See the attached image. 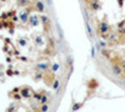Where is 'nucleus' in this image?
Listing matches in <instances>:
<instances>
[{"label": "nucleus", "mask_w": 125, "mask_h": 112, "mask_svg": "<svg viewBox=\"0 0 125 112\" xmlns=\"http://www.w3.org/2000/svg\"><path fill=\"white\" fill-rule=\"evenodd\" d=\"M90 6H91V9L94 11H96L100 9V4H99V0H91V3H90Z\"/></svg>", "instance_id": "7"}, {"label": "nucleus", "mask_w": 125, "mask_h": 112, "mask_svg": "<svg viewBox=\"0 0 125 112\" xmlns=\"http://www.w3.org/2000/svg\"><path fill=\"white\" fill-rule=\"evenodd\" d=\"M99 31H100V34H108L110 31V26L108 25L106 21H100V24H99Z\"/></svg>", "instance_id": "1"}, {"label": "nucleus", "mask_w": 125, "mask_h": 112, "mask_svg": "<svg viewBox=\"0 0 125 112\" xmlns=\"http://www.w3.org/2000/svg\"><path fill=\"white\" fill-rule=\"evenodd\" d=\"M46 1H48V4H50V5L53 4V0H46Z\"/></svg>", "instance_id": "26"}, {"label": "nucleus", "mask_w": 125, "mask_h": 112, "mask_svg": "<svg viewBox=\"0 0 125 112\" xmlns=\"http://www.w3.org/2000/svg\"><path fill=\"white\" fill-rule=\"evenodd\" d=\"M59 67H60V66H59V64H54L53 66H51V70H53V72H56L59 70Z\"/></svg>", "instance_id": "15"}, {"label": "nucleus", "mask_w": 125, "mask_h": 112, "mask_svg": "<svg viewBox=\"0 0 125 112\" xmlns=\"http://www.w3.org/2000/svg\"><path fill=\"white\" fill-rule=\"evenodd\" d=\"M81 106H83V103H75L74 106L71 107V110H73V111H78V110H79L80 107H81Z\"/></svg>", "instance_id": "13"}, {"label": "nucleus", "mask_w": 125, "mask_h": 112, "mask_svg": "<svg viewBox=\"0 0 125 112\" xmlns=\"http://www.w3.org/2000/svg\"><path fill=\"white\" fill-rule=\"evenodd\" d=\"M120 65H121V67H123V70H125V60H123V61L120 62Z\"/></svg>", "instance_id": "23"}, {"label": "nucleus", "mask_w": 125, "mask_h": 112, "mask_svg": "<svg viewBox=\"0 0 125 112\" xmlns=\"http://www.w3.org/2000/svg\"><path fill=\"white\" fill-rule=\"evenodd\" d=\"M40 21L43 22V25H45L46 27H48V26H49V24H50L49 18H48V16H45V15H43V16L40 18Z\"/></svg>", "instance_id": "9"}, {"label": "nucleus", "mask_w": 125, "mask_h": 112, "mask_svg": "<svg viewBox=\"0 0 125 112\" xmlns=\"http://www.w3.org/2000/svg\"><path fill=\"white\" fill-rule=\"evenodd\" d=\"M99 44H100V46H101V47H105V46H106V42H104V41H100Z\"/></svg>", "instance_id": "22"}, {"label": "nucleus", "mask_w": 125, "mask_h": 112, "mask_svg": "<svg viewBox=\"0 0 125 112\" xmlns=\"http://www.w3.org/2000/svg\"><path fill=\"white\" fill-rule=\"evenodd\" d=\"M19 44H20V46H25V45H26V41H25L24 39H20V40H19Z\"/></svg>", "instance_id": "18"}, {"label": "nucleus", "mask_w": 125, "mask_h": 112, "mask_svg": "<svg viewBox=\"0 0 125 112\" xmlns=\"http://www.w3.org/2000/svg\"><path fill=\"white\" fill-rule=\"evenodd\" d=\"M48 105H45V103H41V107H40V111H48Z\"/></svg>", "instance_id": "17"}, {"label": "nucleus", "mask_w": 125, "mask_h": 112, "mask_svg": "<svg viewBox=\"0 0 125 112\" xmlns=\"http://www.w3.org/2000/svg\"><path fill=\"white\" fill-rule=\"evenodd\" d=\"M41 76H43V75H41V72L39 71V72H36V75H35V79H36V80H38V79H40Z\"/></svg>", "instance_id": "19"}, {"label": "nucleus", "mask_w": 125, "mask_h": 112, "mask_svg": "<svg viewBox=\"0 0 125 112\" xmlns=\"http://www.w3.org/2000/svg\"><path fill=\"white\" fill-rule=\"evenodd\" d=\"M20 6H25L28 5V0H19V3H18Z\"/></svg>", "instance_id": "16"}, {"label": "nucleus", "mask_w": 125, "mask_h": 112, "mask_svg": "<svg viewBox=\"0 0 125 112\" xmlns=\"http://www.w3.org/2000/svg\"><path fill=\"white\" fill-rule=\"evenodd\" d=\"M85 26H86V30H88V34H89L90 36L93 35V30H91V27H90V24H89V21H85Z\"/></svg>", "instance_id": "11"}, {"label": "nucleus", "mask_w": 125, "mask_h": 112, "mask_svg": "<svg viewBox=\"0 0 125 112\" xmlns=\"http://www.w3.org/2000/svg\"><path fill=\"white\" fill-rule=\"evenodd\" d=\"M39 18L36 15H33V16H29V22H30L31 26H38L39 25Z\"/></svg>", "instance_id": "4"}, {"label": "nucleus", "mask_w": 125, "mask_h": 112, "mask_svg": "<svg viewBox=\"0 0 125 112\" xmlns=\"http://www.w3.org/2000/svg\"><path fill=\"white\" fill-rule=\"evenodd\" d=\"M41 95H43V93H41ZM41 95H40V93H35V95H34V97H35L36 100H40V97H41Z\"/></svg>", "instance_id": "21"}, {"label": "nucleus", "mask_w": 125, "mask_h": 112, "mask_svg": "<svg viewBox=\"0 0 125 112\" xmlns=\"http://www.w3.org/2000/svg\"><path fill=\"white\" fill-rule=\"evenodd\" d=\"M20 95L21 97H25V99H29V97L31 96V90L29 87H23L20 90Z\"/></svg>", "instance_id": "3"}, {"label": "nucleus", "mask_w": 125, "mask_h": 112, "mask_svg": "<svg viewBox=\"0 0 125 112\" xmlns=\"http://www.w3.org/2000/svg\"><path fill=\"white\" fill-rule=\"evenodd\" d=\"M59 85H60V81H59V80H54V84H53V88H54V90H58Z\"/></svg>", "instance_id": "14"}, {"label": "nucleus", "mask_w": 125, "mask_h": 112, "mask_svg": "<svg viewBox=\"0 0 125 112\" xmlns=\"http://www.w3.org/2000/svg\"><path fill=\"white\" fill-rule=\"evenodd\" d=\"M111 70H113V73L118 75V76L123 73V67H121V65H118V64H111Z\"/></svg>", "instance_id": "2"}, {"label": "nucleus", "mask_w": 125, "mask_h": 112, "mask_svg": "<svg viewBox=\"0 0 125 112\" xmlns=\"http://www.w3.org/2000/svg\"><path fill=\"white\" fill-rule=\"evenodd\" d=\"M66 61H68V65H70V66L73 65V59H71V57H68Z\"/></svg>", "instance_id": "20"}, {"label": "nucleus", "mask_w": 125, "mask_h": 112, "mask_svg": "<svg viewBox=\"0 0 125 112\" xmlns=\"http://www.w3.org/2000/svg\"><path fill=\"white\" fill-rule=\"evenodd\" d=\"M36 10H38L39 13H44V11H45V6H44L43 1H40V0H36Z\"/></svg>", "instance_id": "6"}, {"label": "nucleus", "mask_w": 125, "mask_h": 112, "mask_svg": "<svg viewBox=\"0 0 125 112\" xmlns=\"http://www.w3.org/2000/svg\"><path fill=\"white\" fill-rule=\"evenodd\" d=\"M91 55H93V56H95V47H94V46L91 47Z\"/></svg>", "instance_id": "25"}, {"label": "nucleus", "mask_w": 125, "mask_h": 112, "mask_svg": "<svg viewBox=\"0 0 125 112\" xmlns=\"http://www.w3.org/2000/svg\"><path fill=\"white\" fill-rule=\"evenodd\" d=\"M20 20L21 22H28L29 21V11H23V13H20Z\"/></svg>", "instance_id": "5"}, {"label": "nucleus", "mask_w": 125, "mask_h": 112, "mask_svg": "<svg viewBox=\"0 0 125 112\" xmlns=\"http://www.w3.org/2000/svg\"><path fill=\"white\" fill-rule=\"evenodd\" d=\"M36 69L40 70V71H46L49 69V65L48 64H38L36 65Z\"/></svg>", "instance_id": "8"}, {"label": "nucleus", "mask_w": 125, "mask_h": 112, "mask_svg": "<svg viewBox=\"0 0 125 112\" xmlns=\"http://www.w3.org/2000/svg\"><path fill=\"white\" fill-rule=\"evenodd\" d=\"M1 1H5V0H1Z\"/></svg>", "instance_id": "27"}, {"label": "nucleus", "mask_w": 125, "mask_h": 112, "mask_svg": "<svg viewBox=\"0 0 125 112\" xmlns=\"http://www.w3.org/2000/svg\"><path fill=\"white\" fill-rule=\"evenodd\" d=\"M20 97H21V95H14V99L15 100H20Z\"/></svg>", "instance_id": "24"}, {"label": "nucleus", "mask_w": 125, "mask_h": 112, "mask_svg": "<svg viewBox=\"0 0 125 112\" xmlns=\"http://www.w3.org/2000/svg\"><path fill=\"white\" fill-rule=\"evenodd\" d=\"M40 103H46L48 102V96L46 95H41V97H40Z\"/></svg>", "instance_id": "12"}, {"label": "nucleus", "mask_w": 125, "mask_h": 112, "mask_svg": "<svg viewBox=\"0 0 125 112\" xmlns=\"http://www.w3.org/2000/svg\"><path fill=\"white\" fill-rule=\"evenodd\" d=\"M35 44L38 45V46H41V45L44 44V40H43V37L40 35H38V36L35 37Z\"/></svg>", "instance_id": "10"}]
</instances>
